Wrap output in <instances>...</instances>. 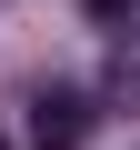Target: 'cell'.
Here are the masks:
<instances>
[{"instance_id": "obj_1", "label": "cell", "mask_w": 140, "mask_h": 150, "mask_svg": "<svg viewBox=\"0 0 140 150\" xmlns=\"http://www.w3.org/2000/svg\"><path fill=\"white\" fill-rule=\"evenodd\" d=\"M90 140V100L80 90H40L30 100V150H80Z\"/></svg>"}, {"instance_id": "obj_2", "label": "cell", "mask_w": 140, "mask_h": 150, "mask_svg": "<svg viewBox=\"0 0 140 150\" xmlns=\"http://www.w3.org/2000/svg\"><path fill=\"white\" fill-rule=\"evenodd\" d=\"M120 10H130V0H90V20H120Z\"/></svg>"}]
</instances>
